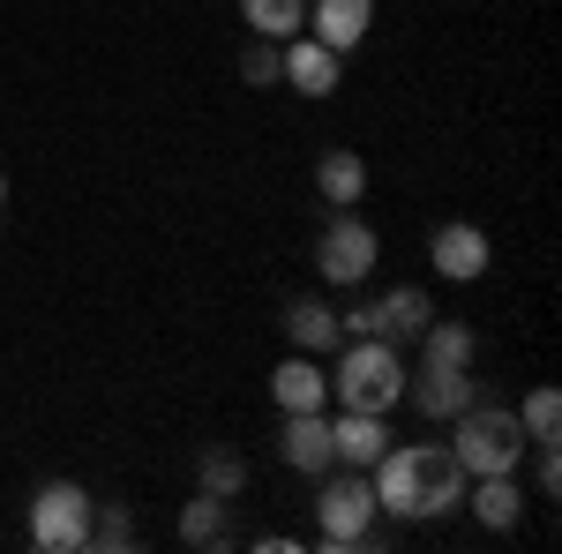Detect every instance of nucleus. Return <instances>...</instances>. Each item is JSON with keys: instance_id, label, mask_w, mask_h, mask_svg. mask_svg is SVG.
<instances>
[{"instance_id": "nucleus-9", "label": "nucleus", "mask_w": 562, "mask_h": 554, "mask_svg": "<svg viewBox=\"0 0 562 554\" xmlns=\"http://www.w3.org/2000/svg\"><path fill=\"white\" fill-rule=\"evenodd\" d=\"M428 262L442 270V278L473 285V278H487V233H480V225H435Z\"/></svg>"}, {"instance_id": "nucleus-13", "label": "nucleus", "mask_w": 562, "mask_h": 554, "mask_svg": "<svg viewBox=\"0 0 562 554\" xmlns=\"http://www.w3.org/2000/svg\"><path fill=\"white\" fill-rule=\"evenodd\" d=\"M465 502H473V517L487 532H518V517H525V495L510 472H480V487L465 479Z\"/></svg>"}, {"instance_id": "nucleus-7", "label": "nucleus", "mask_w": 562, "mask_h": 554, "mask_svg": "<svg viewBox=\"0 0 562 554\" xmlns=\"http://www.w3.org/2000/svg\"><path fill=\"white\" fill-rule=\"evenodd\" d=\"M315 270H323L330 285H360V278L375 270V233H368L352 211H338L330 225H323V240H315Z\"/></svg>"}, {"instance_id": "nucleus-11", "label": "nucleus", "mask_w": 562, "mask_h": 554, "mask_svg": "<svg viewBox=\"0 0 562 554\" xmlns=\"http://www.w3.org/2000/svg\"><path fill=\"white\" fill-rule=\"evenodd\" d=\"M375 23V0H315L307 8V38H323L330 53H352Z\"/></svg>"}, {"instance_id": "nucleus-5", "label": "nucleus", "mask_w": 562, "mask_h": 554, "mask_svg": "<svg viewBox=\"0 0 562 554\" xmlns=\"http://www.w3.org/2000/svg\"><path fill=\"white\" fill-rule=\"evenodd\" d=\"M315 517H323V547H368V524H375V479L338 472V479L315 495Z\"/></svg>"}, {"instance_id": "nucleus-10", "label": "nucleus", "mask_w": 562, "mask_h": 554, "mask_svg": "<svg viewBox=\"0 0 562 554\" xmlns=\"http://www.w3.org/2000/svg\"><path fill=\"white\" fill-rule=\"evenodd\" d=\"M285 465L293 472H330L338 465V442H330V412H285V434H278Z\"/></svg>"}, {"instance_id": "nucleus-22", "label": "nucleus", "mask_w": 562, "mask_h": 554, "mask_svg": "<svg viewBox=\"0 0 562 554\" xmlns=\"http://www.w3.org/2000/svg\"><path fill=\"white\" fill-rule=\"evenodd\" d=\"M518 427H525V442H562V397L555 389H532L525 412H518Z\"/></svg>"}, {"instance_id": "nucleus-2", "label": "nucleus", "mask_w": 562, "mask_h": 554, "mask_svg": "<svg viewBox=\"0 0 562 554\" xmlns=\"http://www.w3.org/2000/svg\"><path fill=\"white\" fill-rule=\"evenodd\" d=\"M338 412H390L397 397H405V360H397V344L390 338H352V352L338 360Z\"/></svg>"}, {"instance_id": "nucleus-21", "label": "nucleus", "mask_w": 562, "mask_h": 554, "mask_svg": "<svg viewBox=\"0 0 562 554\" xmlns=\"http://www.w3.org/2000/svg\"><path fill=\"white\" fill-rule=\"evenodd\" d=\"M428 368H473V330L465 323H428Z\"/></svg>"}, {"instance_id": "nucleus-18", "label": "nucleus", "mask_w": 562, "mask_h": 554, "mask_svg": "<svg viewBox=\"0 0 562 554\" xmlns=\"http://www.w3.org/2000/svg\"><path fill=\"white\" fill-rule=\"evenodd\" d=\"M315 188H323V203H338V211H346V203L368 195V166H360L352 150H330V158L315 166Z\"/></svg>"}, {"instance_id": "nucleus-23", "label": "nucleus", "mask_w": 562, "mask_h": 554, "mask_svg": "<svg viewBox=\"0 0 562 554\" xmlns=\"http://www.w3.org/2000/svg\"><path fill=\"white\" fill-rule=\"evenodd\" d=\"M128 540H135V524H128L121 502H98L90 510V547H128Z\"/></svg>"}, {"instance_id": "nucleus-25", "label": "nucleus", "mask_w": 562, "mask_h": 554, "mask_svg": "<svg viewBox=\"0 0 562 554\" xmlns=\"http://www.w3.org/2000/svg\"><path fill=\"white\" fill-rule=\"evenodd\" d=\"M0 203H8V180H0Z\"/></svg>"}, {"instance_id": "nucleus-6", "label": "nucleus", "mask_w": 562, "mask_h": 554, "mask_svg": "<svg viewBox=\"0 0 562 554\" xmlns=\"http://www.w3.org/2000/svg\"><path fill=\"white\" fill-rule=\"evenodd\" d=\"M435 323V307L420 285H397V293L368 299V307H352V315H338V330H352V338H420Z\"/></svg>"}, {"instance_id": "nucleus-20", "label": "nucleus", "mask_w": 562, "mask_h": 554, "mask_svg": "<svg viewBox=\"0 0 562 554\" xmlns=\"http://www.w3.org/2000/svg\"><path fill=\"white\" fill-rule=\"evenodd\" d=\"M195 479H203V495H217V502H240V487H248V457H240V450H203Z\"/></svg>"}, {"instance_id": "nucleus-14", "label": "nucleus", "mask_w": 562, "mask_h": 554, "mask_svg": "<svg viewBox=\"0 0 562 554\" xmlns=\"http://www.w3.org/2000/svg\"><path fill=\"white\" fill-rule=\"evenodd\" d=\"M270 397H278V412H323V405H330V375H323L315 360H278Z\"/></svg>"}, {"instance_id": "nucleus-24", "label": "nucleus", "mask_w": 562, "mask_h": 554, "mask_svg": "<svg viewBox=\"0 0 562 554\" xmlns=\"http://www.w3.org/2000/svg\"><path fill=\"white\" fill-rule=\"evenodd\" d=\"M278 53H285L278 38H256L248 53H240V76H248L256 90H270V83H278Z\"/></svg>"}, {"instance_id": "nucleus-4", "label": "nucleus", "mask_w": 562, "mask_h": 554, "mask_svg": "<svg viewBox=\"0 0 562 554\" xmlns=\"http://www.w3.org/2000/svg\"><path fill=\"white\" fill-rule=\"evenodd\" d=\"M90 502L76 479H45L38 495H31V547L45 554H83L90 547Z\"/></svg>"}, {"instance_id": "nucleus-12", "label": "nucleus", "mask_w": 562, "mask_h": 554, "mask_svg": "<svg viewBox=\"0 0 562 554\" xmlns=\"http://www.w3.org/2000/svg\"><path fill=\"white\" fill-rule=\"evenodd\" d=\"M405 389H413V405H420L428 420H458V412L473 405L465 368H428V360H420V375H405Z\"/></svg>"}, {"instance_id": "nucleus-17", "label": "nucleus", "mask_w": 562, "mask_h": 554, "mask_svg": "<svg viewBox=\"0 0 562 554\" xmlns=\"http://www.w3.org/2000/svg\"><path fill=\"white\" fill-rule=\"evenodd\" d=\"M285 338L301 344V352H330V344H338V315H330L323 299H293V307H285Z\"/></svg>"}, {"instance_id": "nucleus-16", "label": "nucleus", "mask_w": 562, "mask_h": 554, "mask_svg": "<svg viewBox=\"0 0 562 554\" xmlns=\"http://www.w3.org/2000/svg\"><path fill=\"white\" fill-rule=\"evenodd\" d=\"M240 15H248L256 38H278V45L307 31V0H240Z\"/></svg>"}, {"instance_id": "nucleus-8", "label": "nucleus", "mask_w": 562, "mask_h": 554, "mask_svg": "<svg viewBox=\"0 0 562 554\" xmlns=\"http://www.w3.org/2000/svg\"><path fill=\"white\" fill-rule=\"evenodd\" d=\"M278 83H293L301 98H330V90L346 83V53H330L323 38H285V53H278Z\"/></svg>"}, {"instance_id": "nucleus-3", "label": "nucleus", "mask_w": 562, "mask_h": 554, "mask_svg": "<svg viewBox=\"0 0 562 554\" xmlns=\"http://www.w3.org/2000/svg\"><path fill=\"white\" fill-rule=\"evenodd\" d=\"M458 465H465V479H480V472H518L525 457V427L510 405H465L458 412V450H450Z\"/></svg>"}, {"instance_id": "nucleus-1", "label": "nucleus", "mask_w": 562, "mask_h": 554, "mask_svg": "<svg viewBox=\"0 0 562 554\" xmlns=\"http://www.w3.org/2000/svg\"><path fill=\"white\" fill-rule=\"evenodd\" d=\"M375 510L390 517H442L465 502V465L442 450V442H413V450H383L375 457Z\"/></svg>"}, {"instance_id": "nucleus-19", "label": "nucleus", "mask_w": 562, "mask_h": 554, "mask_svg": "<svg viewBox=\"0 0 562 554\" xmlns=\"http://www.w3.org/2000/svg\"><path fill=\"white\" fill-rule=\"evenodd\" d=\"M180 540H188V547H225V540H233L225 502H217V495H195V502L180 510Z\"/></svg>"}, {"instance_id": "nucleus-15", "label": "nucleus", "mask_w": 562, "mask_h": 554, "mask_svg": "<svg viewBox=\"0 0 562 554\" xmlns=\"http://www.w3.org/2000/svg\"><path fill=\"white\" fill-rule=\"evenodd\" d=\"M330 442H338V465L368 472V465H375V457L390 450L383 412H338V420H330Z\"/></svg>"}]
</instances>
